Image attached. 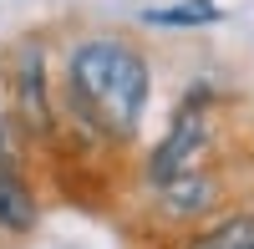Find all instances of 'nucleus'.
Returning a JSON list of instances; mask_svg holds the SVG:
<instances>
[{
  "label": "nucleus",
  "mask_w": 254,
  "mask_h": 249,
  "mask_svg": "<svg viewBox=\"0 0 254 249\" xmlns=\"http://www.w3.org/2000/svg\"><path fill=\"white\" fill-rule=\"evenodd\" d=\"M31 224H36V198H31V188L5 168V163H0V229L26 234Z\"/></svg>",
  "instance_id": "obj_5"
},
{
  "label": "nucleus",
  "mask_w": 254,
  "mask_h": 249,
  "mask_svg": "<svg viewBox=\"0 0 254 249\" xmlns=\"http://www.w3.org/2000/svg\"><path fill=\"white\" fill-rule=\"evenodd\" d=\"M66 81H71L76 112L97 132H112V137L137 132L142 107H147V61L127 41L97 36L87 46H76L71 66H66Z\"/></svg>",
  "instance_id": "obj_1"
},
{
  "label": "nucleus",
  "mask_w": 254,
  "mask_h": 249,
  "mask_svg": "<svg viewBox=\"0 0 254 249\" xmlns=\"http://www.w3.org/2000/svg\"><path fill=\"white\" fill-rule=\"evenodd\" d=\"M188 249H254V214H239V219H224L214 229H203Z\"/></svg>",
  "instance_id": "obj_7"
},
{
  "label": "nucleus",
  "mask_w": 254,
  "mask_h": 249,
  "mask_svg": "<svg viewBox=\"0 0 254 249\" xmlns=\"http://www.w3.org/2000/svg\"><path fill=\"white\" fill-rule=\"evenodd\" d=\"M0 163H5V153H0Z\"/></svg>",
  "instance_id": "obj_8"
},
{
  "label": "nucleus",
  "mask_w": 254,
  "mask_h": 249,
  "mask_svg": "<svg viewBox=\"0 0 254 249\" xmlns=\"http://www.w3.org/2000/svg\"><path fill=\"white\" fill-rule=\"evenodd\" d=\"M203 142H208V117H203V107H188L183 117H178V127L163 137V148L153 153V178L163 183V178H173V173H183V168H198V153H203Z\"/></svg>",
  "instance_id": "obj_2"
},
{
  "label": "nucleus",
  "mask_w": 254,
  "mask_h": 249,
  "mask_svg": "<svg viewBox=\"0 0 254 249\" xmlns=\"http://www.w3.org/2000/svg\"><path fill=\"white\" fill-rule=\"evenodd\" d=\"M158 188H163V198H168L173 214H203L208 203H214V183H208L203 168H183L173 178H163Z\"/></svg>",
  "instance_id": "obj_4"
},
{
  "label": "nucleus",
  "mask_w": 254,
  "mask_h": 249,
  "mask_svg": "<svg viewBox=\"0 0 254 249\" xmlns=\"http://www.w3.org/2000/svg\"><path fill=\"white\" fill-rule=\"evenodd\" d=\"M147 26H168V31H183V26H214L219 5L214 0H183V5H163V10H142Z\"/></svg>",
  "instance_id": "obj_6"
},
{
  "label": "nucleus",
  "mask_w": 254,
  "mask_h": 249,
  "mask_svg": "<svg viewBox=\"0 0 254 249\" xmlns=\"http://www.w3.org/2000/svg\"><path fill=\"white\" fill-rule=\"evenodd\" d=\"M15 102H20V117H26L36 132L51 122V112H46V66H41L36 46H26L20 61H15Z\"/></svg>",
  "instance_id": "obj_3"
}]
</instances>
